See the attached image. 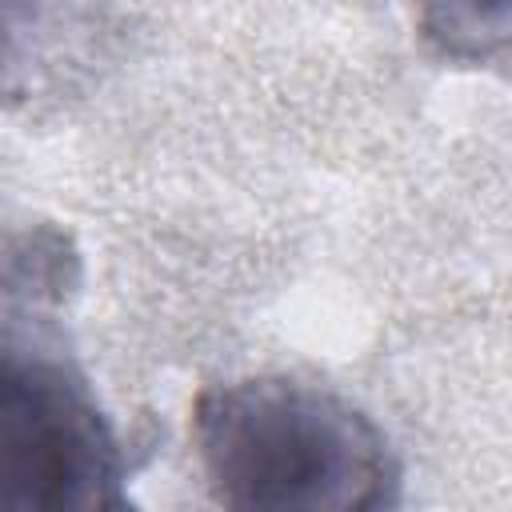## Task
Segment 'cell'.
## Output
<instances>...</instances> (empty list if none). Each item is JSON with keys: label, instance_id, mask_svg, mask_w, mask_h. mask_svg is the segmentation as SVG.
I'll return each mask as SVG.
<instances>
[{"label": "cell", "instance_id": "cell-1", "mask_svg": "<svg viewBox=\"0 0 512 512\" xmlns=\"http://www.w3.org/2000/svg\"><path fill=\"white\" fill-rule=\"evenodd\" d=\"M80 284L72 236L0 224V512L124 508V440L64 328Z\"/></svg>", "mask_w": 512, "mask_h": 512}, {"label": "cell", "instance_id": "cell-2", "mask_svg": "<svg viewBox=\"0 0 512 512\" xmlns=\"http://www.w3.org/2000/svg\"><path fill=\"white\" fill-rule=\"evenodd\" d=\"M192 444L224 508L372 512L400 500V460L384 428L296 376L208 384L192 404Z\"/></svg>", "mask_w": 512, "mask_h": 512}, {"label": "cell", "instance_id": "cell-3", "mask_svg": "<svg viewBox=\"0 0 512 512\" xmlns=\"http://www.w3.org/2000/svg\"><path fill=\"white\" fill-rule=\"evenodd\" d=\"M116 0H0V108L56 104L100 72Z\"/></svg>", "mask_w": 512, "mask_h": 512}, {"label": "cell", "instance_id": "cell-4", "mask_svg": "<svg viewBox=\"0 0 512 512\" xmlns=\"http://www.w3.org/2000/svg\"><path fill=\"white\" fill-rule=\"evenodd\" d=\"M424 40L460 64H492L508 52L512 0H412Z\"/></svg>", "mask_w": 512, "mask_h": 512}]
</instances>
